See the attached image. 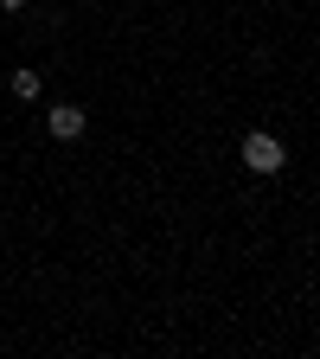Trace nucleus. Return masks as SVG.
I'll use <instances>...</instances> for the list:
<instances>
[{
    "instance_id": "1",
    "label": "nucleus",
    "mask_w": 320,
    "mask_h": 359,
    "mask_svg": "<svg viewBox=\"0 0 320 359\" xmlns=\"http://www.w3.org/2000/svg\"><path fill=\"white\" fill-rule=\"evenodd\" d=\"M244 167L269 180V173H282V167H288V148H282L269 128H250V135H244Z\"/></svg>"
},
{
    "instance_id": "2",
    "label": "nucleus",
    "mask_w": 320,
    "mask_h": 359,
    "mask_svg": "<svg viewBox=\"0 0 320 359\" xmlns=\"http://www.w3.org/2000/svg\"><path fill=\"white\" fill-rule=\"evenodd\" d=\"M45 128H52L58 142H77V135L90 128V116H83L77 103H52V109H45Z\"/></svg>"
},
{
    "instance_id": "3",
    "label": "nucleus",
    "mask_w": 320,
    "mask_h": 359,
    "mask_svg": "<svg viewBox=\"0 0 320 359\" xmlns=\"http://www.w3.org/2000/svg\"><path fill=\"white\" fill-rule=\"evenodd\" d=\"M13 97H20V103H32V97H39V71H26V65L13 71Z\"/></svg>"
},
{
    "instance_id": "4",
    "label": "nucleus",
    "mask_w": 320,
    "mask_h": 359,
    "mask_svg": "<svg viewBox=\"0 0 320 359\" xmlns=\"http://www.w3.org/2000/svg\"><path fill=\"white\" fill-rule=\"evenodd\" d=\"M0 7H7V13H13V7H26V0H0Z\"/></svg>"
}]
</instances>
